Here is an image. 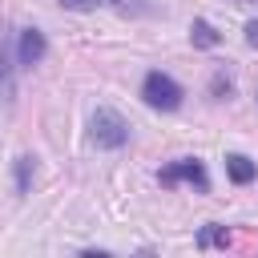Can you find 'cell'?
Wrapping results in <instances>:
<instances>
[{"label":"cell","mask_w":258,"mask_h":258,"mask_svg":"<svg viewBox=\"0 0 258 258\" xmlns=\"http://www.w3.org/2000/svg\"><path fill=\"white\" fill-rule=\"evenodd\" d=\"M89 129H93V141H97L101 149H121V145L129 141V125H125V117L113 113V109H97L93 121H89Z\"/></svg>","instance_id":"6da1fadb"},{"label":"cell","mask_w":258,"mask_h":258,"mask_svg":"<svg viewBox=\"0 0 258 258\" xmlns=\"http://www.w3.org/2000/svg\"><path fill=\"white\" fill-rule=\"evenodd\" d=\"M141 97H145V105H153V109H177L181 105V85L173 81V77H165V73H149L145 77V85H141Z\"/></svg>","instance_id":"7a4b0ae2"},{"label":"cell","mask_w":258,"mask_h":258,"mask_svg":"<svg viewBox=\"0 0 258 258\" xmlns=\"http://www.w3.org/2000/svg\"><path fill=\"white\" fill-rule=\"evenodd\" d=\"M177 181H194L202 194L210 189V177H206V169H202V161H198V157H181L177 165L161 169V185H177Z\"/></svg>","instance_id":"3957f363"},{"label":"cell","mask_w":258,"mask_h":258,"mask_svg":"<svg viewBox=\"0 0 258 258\" xmlns=\"http://www.w3.org/2000/svg\"><path fill=\"white\" fill-rule=\"evenodd\" d=\"M16 56H20L24 69L40 64V60H44V36H40L36 28H24V32H20V48H16Z\"/></svg>","instance_id":"277c9868"},{"label":"cell","mask_w":258,"mask_h":258,"mask_svg":"<svg viewBox=\"0 0 258 258\" xmlns=\"http://www.w3.org/2000/svg\"><path fill=\"white\" fill-rule=\"evenodd\" d=\"M226 173H230V181L246 185V181H254V161L242 157V153H230V157H226Z\"/></svg>","instance_id":"5b68a950"},{"label":"cell","mask_w":258,"mask_h":258,"mask_svg":"<svg viewBox=\"0 0 258 258\" xmlns=\"http://www.w3.org/2000/svg\"><path fill=\"white\" fill-rule=\"evenodd\" d=\"M105 4H117V8H137L133 0H60V8H73V12H93V8H105Z\"/></svg>","instance_id":"8992f818"},{"label":"cell","mask_w":258,"mask_h":258,"mask_svg":"<svg viewBox=\"0 0 258 258\" xmlns=\"http://www.w3.org/2000/svg\"><path fill=\"white\" fill-rule=\"evenodd\" d=\"M189 36H194V44H202V48H214V44H218V32H214L210 20H194V24H189Z\"/></svg>","instance_id":"52a82bcc"},{"label":"cell","mask_w":258,"mask_h":258,"mask_svg":"<svg viewBox=\"0 0 258 258\" xmlns=\"http://www.w3.org/2000/svg\"><path fill=\"white\" fill-rule=\"evenodd\" d=\"M28 173H32V157H20V165H16V185L20 189H28Z\"/></svg>","instance_id":"ba28073f"},{"label":"cell","mask_w":258,"mask_h":258,"mask_svg":"<svg viewBox=\"0 0 258 258\" xmlns=\"http://www.w3.org/2000/svg\"><path fill=\"white\" fill-rule=\"evenodd\" d=\"M246 40L258 48V20H250V24H246Z\"/></svg>","instance_id":"9c48e42d"},{"label":"cell","mask_w":258,"mask_h":258,"mask_svg":"<svg viewBox=\"0 0 258 258\" xmlns=\"http://www.w3.org/2000/svg\"><path fill=\"white\" fill-rule=\"evenodd\" d=\"M238 4H250V0H238Z\"/></svg>","instance_id":"30bf717a"}]
</instances>
